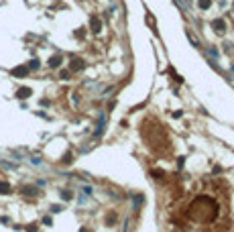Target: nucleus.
Segmentation results:
<instances>
[{"instance_id":"obj_3","label":"nucleus","mask_w":234,"mask_h":232,"mask_svg":"<svg viewBox=\"0 0 234 232\" xmlns=\"http://www.w3.org/2000/svg\"><path fill=\"white\" fill-rule=\"evenodd\" d=\"M31 94H33V92H31V88H20L19 92H16V96H19L20 100H25V98H29Z\"/></svg>"},{"instance_id":"obj_10","label":"nucleus","mask_w":234,"mask_h":232,"mask_svg":"<svg viewBox=\"0 0 234 232\" xmlns=\"http://www.w3.org/2000/svg\"><path fill=\"white\" fill-rule=\"evenodd\" d=\"M61 198H63V200H65V202H67V200H71V198H74V196H71V191H61Z\"/></svg>"},{"instance_id":"obj_4","label":"nucleus","mask_w":234,"mask_h":232,"mask_svg":"<svg viewBox=\"0 0 234 232\" xmlns=\"http://www.w3.org/2000/svg\"><path fill=\"white\" fill-rule=\"evenodd\" d=\"M81 67H84V61H81V59H71V69H74V71H80Z\"/></svg>"},{"instance_id":"obj_14","label":"nucleus","mask_w":234,"mask_h":232,"mask_svg":"<svg viewBox=\"0 0 234 232\" xmlns=\"http://www.w3.org/2000/svg\"><path fill=\"white\" fill-rule=\"evenodd\" d=\"M63 163H71V155H65V157H63Z\"/></svg>"},{"instance_id":"obj_5","label":"nucleus","mask_w":234,"mask_h":232,"mask_svg":"<svg viewBox=\"0 0 234 232\" xmlns=\"http://www.w3.org/2000/svg\"><path fill=\"white\" fill-rule=\"evenodd\" d=\"M49 65H51V67H59V65H61V57H59V55L51 57V59H49Z\"/></svg>"},{"instance_id":"obj_12","label":"nucleus","mask_w":234,"mask_h":232,"mask_svg":"<svg viewBox=\"0 0 234 232\" xmlns=\"http://www.w3.org/2000/svg\"><path fill=\"white\" fill-rule=\"evenodd\" d=\"M37 67H39V59H33L29 63V69H37Z\"/></svg>"},{"instance_id":"obj_11","label":"nucleus","mask_w":234,"mask_h":232,"mask_svg":"<svg viewBox=\"0 0 234 232\" xmlns=\"http://www.w3.org/2000/svg\"><path fill=\"white\" fill-rule=\"evenodd\" d=\"M212 0H200V8H210Z\"/></svg>"},{"instance_id":"obj_6","label":"nucleus","mask_w":234,"mask_h":232,"mask_svg":"<svg viewBox=\"0 0 234 232\" xmlns=\"http://www.w3.org/2000/svg\"><path fill=\"white\" fill-rule=\"evenodd\" d=\"M27 71H29V67H14V69H12V75L20 77V75H25Z\"/></svg>"},{"instance_id":"obj_7","label":"nucleus","mask_w":234,"mask_h":232,"mask_svg":"<svg viewBox=\"0 0 234 232\" xmlns=\"http://www.w3.org/2000/svg\"><path fill=\"white\" fill-rule=\"evenodd\" d=\"M0 193H10V185L6 181H0Z\"/></svg>"},{"instance_id":"obj_1","label":"nucleus","mask_w":234,"mask_h":232,"mask_svg":"<svg viewBox=\"0 0 234 232\" xmlns=\"http://www.w3.org/2000/svg\"><path fill=\"white\" fill-rule=\"evenodd\" d=\"M212 29H214L216 33H224L226 31V22L222 21V19H216V21H212Z\"/></svg>"},{"instance_id":"obj_9","label":"nucleus","mask_w":234,"mask_h":232,"mask_svg":"<svg viewBox=\"0 0 234 232\" xmlns=\"http://www.w3.org/2000/svg\"><path fill=\"white\" fill-rule=\"evenodd\" d=\"M22 193L25 196H35V187H22Z\"/></svg>"},{"instance_id":"obj_8","label":"nucleus","mask_w":234,"mask_h":232,"mask_svg":"<svg viewBox=\"0 0 234 232\" xmlns=\"http://www.w3.org/2000/svg\"><path fill=\"white\" fill-rule=\"evenodd\" d=\"M106 224H108V226H114V224H116V214H114V212L106 218Z\"/></svg>"},{"instance_id":"obj_2","label":"nucleus","mask_w":234,"mask_h":232,"mask_svg":"<svg viewBox=\"0 0 234 232\" xmlns=\"http://www.w3.org/2000/svg\"><path fill=\"white\" fill-rule=\"evenodd\" d=\"M90 29H92V33H100V31H102V22H100V19H96V16H94L92 21H90Z\"/></svg>"},{"instance_id":"obj_15","label":"nucleus","mask_w":234,"mask_h":232,"mask_svg":"<svg viewBox=\"0 0 234 232\" xmlns=\"http://www.w3.org/2000/svg\"><path fill=\"white\" fill-rule=\"evenodd\" d=\"M80 232H90V230H88V228H81V230Z\"/></svg>"},{"instance_id":"obj_13","label":"nucleus","mask_w":234,"mask_h":232,"mask_svg":"<svg viewBox=\"0 0 234 232\" xmlns=\"http://www.w3.org/2000/svg\"><path fill=\"white\" fill-rule=\"evenodd\" d=\"M153 177H157V179H163V171H153Z\"/></svg>"}]
</instances>
